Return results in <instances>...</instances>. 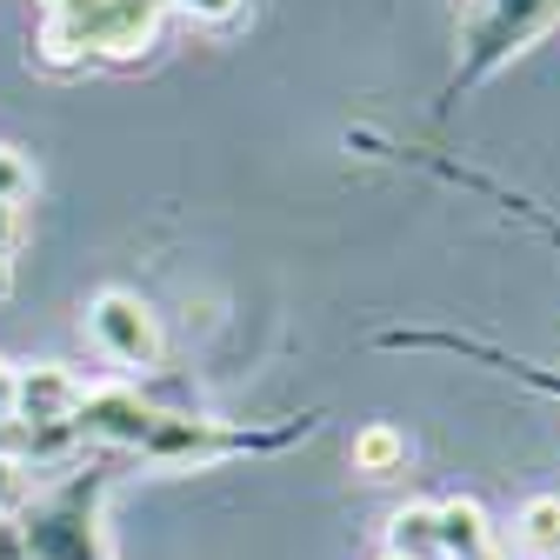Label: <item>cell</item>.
Returning <instances> with one entry per match:
<instances>
[{"instance_id": "cell-1", "label": "cell", "mask_w": 560, "mask_h": 560, "mask_svg": "<svg viewBox=\"0 0 560 560\" xmlns=\"http://www.w3.org/2000/svg\"><path fill=\"white\" fill-rule=\"evenodd\" d=\"M88 327H94V340L107 347L120 368H154V354H161V327H154V314L140 307L133 294H101L88 307Z\"/></svg>"}, {"instance_id": "cell-2", "label": "cell", "mask_w": 560, "mask_h": 560, "mask_svg": "<svg viewBox=\"0 0 560 560\" xmlns=\"http://www.w3.org/2000/svg\"><path fill=\"white\" fill-rule=\"evenodd\" d=\"M74 434L114 441V447H148V434H154V407L140 400V394H127V387L81 394V407H74Z\"/></svg>"}, {"instance_id": "cell-3", "label": "cell", "mask_w": 560, "mask_h": 560, "mask_svg": "<svg viewBox=\"0 0 560 560\" xmlns=\"http://www.w3.org/2000/svg\"><path fill=\"white\" fill-rule=\"evenodd\" d=\"M553 14H560V0H487V8L474 14V60H494V54L521 47Z\"/></svg>"}, {"instance_id": "cell-4", "label": "cell", "mask_w": 560, "mask_h": 560, "mask_svg": "<svg viewBox=\"0 0 560 560\" xmlns=\"http://www.w3.org/2000/svg\"><path fill=\"white\" fill-rule=\"evenodd\" d=\"M74 407H81L74 374H60V368H27V374H14V407H8V420H21V428L74 420Z\"/></svg>"}, {"instance_id": "cell-5", "label": "cell", "mask_w": 560, "mask_h": 560, "mask_svg": "<svg viewBox=\"0 0 560 560\" xmlns=\"http://www.w3.org/2000/svg\"><path fill=\"white\" fill-rule=\"evenodd\" d=\"M214 447H221V428H214V420H187V413H154L148 454H161V460H194V454H214Z\"/></svg>"}, {"instance_id": "cell-6", "label": "cell", "mask_w": 560, "mask_h": 560, "mask_svg": "<svg viewBox=\"0 0 560 560\" xmlns=\"http://www.w3.org/2000/svg\"><path fill=\"white\" fill-rule=\"evenodd\" d=\"M441 514V560H487V514L474 508V501H447V508H434Z\"/></svg>"}, {"instance_id": "cell-7", "label": "cell", "mask_w": 560, "mask_h": 560, "mask_svg": "<svg viewBox=\"0 0 560 560\" xmlns=\"http://www.w3.org/2000/svg\"><path fill=\"white\" fill-rule=\"evenodd\" d=\"M387 547H394V560H441V514L434 508H400L394 521H387Z\"/></svg>"}, {"instance_id": "cell-8", "label": "cell", "mask_w": 560, "mask_h": 560, "mask_svg": "<svg viewBox=\"0 0 560 560\" xmlns=\"http://www.w3.org/2000/svg\"><path fill=\"white\" fill-rule=\"evenodd\" d=\"M521 547L560 553V501H527L521 508Z\"/></svg>"}, {"instance_id": "cell-9", "label": "cell", "mask_w": 560, "mask_h": 560, "mask_svg": "<svg viewBox=\"0 0 560 560\" xmlns=\"http://www.w3.org/2000/svg\"><path fill=\"white\" fill-rule=\"evenodd\" d=\"M394 460H400V434H394V428H368V434L354 441V467H368V474H394Z\"/></svg>"}, {"instance_id": "cell-10", "label": "cell", "mask_w": 560, "mask_h": 560, "mask_svg": "<svg viewBox=\"0 0 560 560\" xmlns=\"http://www.w3.org/2000/svg\"><path fill=\"white\" fill-rule=\"evenodd\" d=\"M34 187V174H27V161L14 154V148H0V207H14L21 194Z\"/></svg>"}, {"instance_id": "cell-11", "label": "cell", "mask_w": 560, "mask_h": 560, "mask_svg": "<svg viewBox=\"0 0 560 560\" xmlns=\"http://www.w3.org/2000/svg\"><path fill=\"white\" fill-rule=\"evenodd\" d=\"M67 441H74V420H47V428H27V447H34V454H60Z\"/></svg>"}, {"instance_id": "cell-12", "label": "cell", "mask_w": 560, "mask_h": 560, "mask_svg": "<svg viewBox=\"0 0 560 560\" xmlns=\"http://www.w3.org/2000/svg\"><path fill=\"white\" fill-rule=\"evenodd\" d=\"M180 8H187V14H200V21H228L241 0H180Z\"/></svg>"}, {"instance_id": "cell-13", "label": "cell", "mask_w": 560, "mask_h": 560, "mask_svg": "<svg viewBox=\"0 0 560 560\" xmlns=\"http://www.w3.org/2000/svg\"><path fill=\"white\" fill-rule=\"evenodd\" d=\"M94 0H47V21H67V14H88Z\"/></svg>"}, {"instance_id": "cell-14", "label": "cell", "mask_w": 560, "mask_h": 560, "mask_svg": "<svg viewBox=\"0 0 560 560\" xmlns=\"http://www.w3.org/2000/svg\"><path fill=\"white\" fill-rule=\"evenodd\" d=\"M14 441H21V434H14V420H8V413H0V467H8V454H14Z\"/></svg>"}, {"instance_id": "cell-15", "label": "cell", "mask_w": 560, "mask_h": 560, "mask_svg": "<svg viewBox=\"0 0 560 560\" xmlns=\"http://www.w3.org/2000/svg\"><path fill=\"white\" fill-rule=\"evenodd\" d=\"M8 407H14V368L0 361V413H8Z\"/></svg>"}, {"instance_id": "cell-16", "label": "cell", "mask_w": 560, "mask_h": 560, "mask_svg": "<svg viewBox=\"0 0 560 560\" xmlns=\"http://www.w3.org/2000/svg\"><path fill=\"white\" fill-rule=\"evenodd\" d=\"M8 241H14V207H0V254H8Z\"/></svg>"}, {"instance_id": "cell-17", "label": "cell", "mask_w": 560, "mask_h": 560, "mask_svg": "<svg viewBox=\"0 0 560 560\" xmlns=\"http://www.w3.org/2000/svg\"><path fill=\"white\" fill-rule=\"evenodd\" d=\"M8 501H14V474H8V467H0V508H8Z\"/></svg>"}, {"instance_id": "cell-18", "label": "cell", "mask_w": 560, "mask_h": 560, "mask_svg": "<svg viewBox=\"0 0 560 560\" xmlns=\"http://www.w3.org/2000/svg\"><path fill=\"white\" fill-rule=\"evenodd\" d=\"M0 288H8V260H0Z\"/></svg>"}, {"instance_id": "cell-19", "label": "cell", "mask_w": 560, "mask_h": 560, "mask_svg": "<svg viewBox=\"0 0 560 560\" xmlns=\"http://www.w3.org/2000/svg\"><path fill=\"white\" fill-rule=\"evenodd\" d=\"M387 560H394V553H387Z\"/></svg>"}]
</instances>
